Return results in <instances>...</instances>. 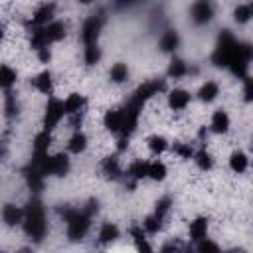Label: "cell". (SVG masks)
Returning a JSON list of instances; mask_svg holds the SVG:
<instances>
[{"label": "cell", "instance_id": "cell-1", "mask_svg": "<svg viewBox=\"0 0 253 253\" xmlns=\"http://www.w3.org/2000/svg\"><path fill=\"white\" fill-rule=\"evenodd\" d=\"M24 233L34 239V241H42L47 229L45 223V213H43V206L40 204V200H30L28 206L24 208V221H22Z\"/></svg>", "mask_w": 253, "mask_h": 253}, {"label": "cell", "instance_id": "cell-2", "mask_svg": "<svg viewBox=\"0 0 253 253\" xmlns=\"http://www.w3.org/2000/svg\"><path fill=\"white\" fill-rule=\"evenodd\" d=\"M91 215L87 210H65L63 219L67 223V237L71 241H79L87 235L91 227Z\"/></svg>", "mask_w": 253, "mask_h": 253}, {"label": "cell", "instance_id": "cell-3", "mask_svg": "<svg viewBox=\"0 0 253 253\" xmlns=\"http://www.w3.org/2000/svg\"><path fill=\"white\" fill-rule=\"evenodd\" d=\"M63 115H67L65 113V105H63V101H59V99H49L47 101V105H45V115H43V128L45 130H51V128H55V125L61 121V117Z\"/></svg>", "mask_w": 253, "mask_h": 253}, {"label": "cell", "instance_id": "cell-4", "mask_svg": "<svg viewBox=\"0 0 253 253\" xmlns=\"http://www.w3.org/2000/svg\"><path fill=\"white\" fill-rule=\"evenodd\" d=\"M164 89V81L160 79H152V81H146V83H142L134 93H132V97H130V103H134V105H138V107H142L152 95H156L158 91H162Z\"/></svg>", "mask_w": 253, "mask_h": 253}, {"label": "cell", "instance_id": "cell-5", "mask_svg": "<svg viewBox=\"0 0 253 253\" xmlns=\"http://www.w3.org/2000/svg\"><path fill=\"white\" fill-rule=\"evenodd\" d=\"M190 16H192V22L198 24V26L208 24L213 18V2L211 0H196L192 4Z\"/></svg>", "mask_w": 253, "mask_h": 253}, {"label": "cell", "instance_id": "cell-6", "mask_svg": "<svg viewBox=\"0 0 253 253\" xmlns=\"http://www.w3.org/2000/svg\"><path fill=\"white\" fill-rule=\"evenodd\" d=\"M101 28H103V16L97 14V16H91L85 20L83 28H81V40L85 45L89 43H97V38L101 34Z\"/></svg>", "mask_w": 253, "mask_h": 253}, {"label": "cell", "instance_id": "cell-7", "mask_svg": "<svg viewBox=\"0 0 253 253\" xmlns=\"http://www.w3.org/2000/svg\"><path fill=\"white\" fill-rule=\"evenodd\" d=\"M67 170H69V158L63 152H57V154L49 156L47 162H45V168H43L45 176L47 174H51V176H63V174H67Z\"/></svg>", "mask_w": 253, "mask_h": 253}, {"label": "cell", "instance_id": "cell-8", "mask_svg": "<svg viewBox=\"0 0 253 253\" xmlns=\"http://www.w3.org/2000/svg\"><path fill=\"white\" fill-rule=\"evenodd\" d=\"M53 12H55V6L49 2V4H42L36 12H34V16H32V20H30V24H32V28H38V26H45V24H49L51 20H53Z\"/></svg>", "mask_w": 253, "mask_h": 253}, {"label": "cell", "instance_id": "cell-9", "mask_svg": "<svg viewBox=\"0 0 253 253\" xmlns=\"http://www.w3.org/2000/svg\"><path fill=\"white\" fill-rule=\"evenodd\" d=\"M190 103V93L186 89H172L168 93V107L172 111H182Z\"/></svg>", "mask_w": 253, "mask_h": 253}, {"label": "cell", "instance_id": "cell-10", "mask_svg": "<svg viewBox=\"0 0 253 253\" xmlns=\"http://www.w3.org/2000/svg\"><path fill=\"white\" fill-rule=\"evenodd\" d=\"M24 176H26V182H28V186H30V190H34V192H40L42 188H43V172L38 168V166H34V164H30L26 170H24Z\"/></svg>", "mask_w": 253, "mask_h": 253}, {"label": "cell", "instance_id": "cell-11", "mask_svg": "<svg viewBox=\"0 0 253 253\" xmlns=\"http://www.w3.org/2000/svg\"><path fill=\"white\" fill-rule=\"evenodd\" d=\"M123 119H125L123 109H113V111H107L103 123H105V126H107V130H111V132H121V128H123Z\"/></svg>", "mask_w": 253, "mask_h": 253}, {"label": "cell", "instance_id": "cell-12", "mask_svg": "<svg viewBox=\"0 0 253 253\" xmlns=\"http://www.w3.org/2000/svg\"><path fill=\"white\" fill-rule=\"evenodd\" d=\"M211 130L217 132V134H225L229 130V115L223 111V109H217L213 115H211V123H210Z\"/></svg>", "mask_w": 253, "mask_h": 253}, {"label": "cell", "instance_id": "cell-13", "mask_svg": "<svg viewBox=\"0 0 253 253\" xmlns=\"http://www.w3.org/2000/svg\"><path fill=\"white\" fill-rule=\"evenodd\" d=\"M2 219H4V223L6 225H18V223H22L24 221V210H20V208H16L14 204H6L4 208H2Z\"/></svg>", "mask_w": 253, "mask_h": 253}, {"label": "cell", "instance_id": "cell-14", "mask_svg": "<svg viewBox=\"0 0 253 253\" xmlns=\"http://www.w3.org/2000/svg\"><path fill=\"white\" fill-rule=\"evenodd\" d=\"M43 32H45V38H47V43H53V42H59L65 38V26L61 22H49L43 26Z\"/></svg>", "mask_w": 253, "mask_h": 253}, {"label": "cell", "instance_id": "cell-15", "mask_svg": "<svg viewBox=\"0 0 253 253\" xmlns=\"http://www.w3.org/2000/svg\"><path fill=\"white\" fill-rule=\"evenodd\" d=\"M63 105H65V113L67 115H79L83 111V107H85V97L81 93H71L63 101Z\"/></svg>", "mask_w": 253, "mask_h": 253}, {"label": "cell", "instance_id": "cell-16", "mask_svg": "<svg viewBox=\"0 0 253 253\" xmlns=\"http://www.w3.org/2000/svg\"><path fill=\"white\" fill-rule=\"evenodd\" d=\"M32 85L40 91V93H43V95H49L51 93V89H53V81H51V73L49 71H42L40 75H36L34 79H32Z\"/></svg>", "mask_w": 253, "mask_h": 253}, {"label": "cell", "instance_id": "cell-17", "mask_svg": "<svg viewBox=\"0 0 253 253\" xmlns=\"http://www.w3.org/2000/svg\"><path fill=\"white\" fill-rule=\"evenodd\" d=\"M178 43H180V36H178L176 30H166L162 34L160 42H158V45H160L162 51H174L178 47Z\"/></svg>", "mask_w": 253, "mask_h": 253}, {"label": "cell", "instance_id": "cell-18", "mask_svg": "<svg viewBox=\"0 0 253 253\" xmlns=\"http://www.w3.org/2000/svg\"><path fill=\"white\" fill-rule=\"evenodd\" d=\"M217 95H219V85L215 81H206L198 91V99L204 103H211Z\"/></svg>", "mask_w": 253, "mask_h": 253}, {"label": "cell", "instance_id": "cell-19", "mask_svg": "<svg viewBox=\"0 0 253 253\" xmlns=\"http://www.w3.org/2000/svg\"><path fill=\"white\" fill-rule=\"evenodd\" d=\"M117 237H119V227H117L115 223L107 221V223L101 225V229H99V243H101V245H109V243H113Z\"/></svg>", "mask_w": 253, "mask_h": 253}, {"label": "cell", "instance_id": "cell-20", "mask_svg": "<svg viewBox=\"0 0 253 253\" xmlns=\"http://www.w3.org/2000/svg\"><path fill=\"white\" fill-rule=\"evenodd\" d=\"M247 164H249V158H247L245 152H241V150L231 152V156H229V168H231L235 174L245 172V170H247Z\"/></svg>", "mask_w": 253, "mask_h": 253}, {"label": "cell", "instance_id": "cell-21", "mask_svg": "<svg viewBox=\"0 0 253 253\" xmlns=\"http://www.w3.org/2000/svg\"><path fill=\"white\" fill-rule=\"evenodd\" d=\"M208 235V219L206 217H196L194 221H190V237L194 241H200Z\"/></svg>", "mask_w": 253, "mask_h": 253}, {"label": "cell", "instance_id": "cell-22", "mask_svg": "<svg viewBox=\"0 0 253 253\" xmlns=\"http://www.w3.org/2000/svg\"><path fill=\"white\" fill-rule=\"evenodd\" d=\"M130 235H132L134 245H136L138 251H150V249H152V247L148 245V241H146V231H144V227L132 225V227H130Z\"/></svg>", "mask_w": 253, "mask_h": 253}, {"label": "cell", "instance_id": "cell-23", "mask_svg": "<svg viewBox=\"0 0 253 253\" xmlns=\"http://www.w3.org/2000/svg\"><path fill=\"white\" fill-rule=\"evenodd\" d=\"M67 148H69V152H73V154H79V152H83L85 148H87V136L83 134V132H73L71 134V138H69V142H67Z\"/></svg>", "mask_w": 253, "mask_h": 253}, {"label": "cell", "instance_id": "cell-24", "mask_svg": "<svg viewBox=\"0 0 253 253\" xmlns=\"http://www.w3.org/2000/svg\"><path fill=\"white\" fill-rule=\"evenodd\" d=\"M148 178H152V180H156V182L164 180V178H166V164L160 162V160L148 162Z\"/></svg>", "mask_w": 253, "mask_h": 253}, {"label": "cell", "instance_id": "cell-25", "mask_svg": "<svg viewBox=\"0 0 253 253\" xmlns=\"http://www.w3.org/2000/svg\"><path fill=\"white\" fill-rule=\"evenodd\" d=\"M103 172H105L109 178H119V174H121L119 158H117V156H107V158L103 160Z\"/></svg>", "mask_w": 253, "mask_h": 253}, {"label": "cell", "instance_id": "cell-26", "mask_svg": "<svg viewBox=\"0 0 253 253\" xmlns=\"http://www.w3.org/2000/svg\"><path fill=\"white\" fill-rule=\"evenodd\" d=\"M186 73H188V65H186V61H182V59L174 57V59L170 61L168 75H170V77H174V79H180V77H184Z\"/></svg>", "mask_w": 253, "mask_h": 253}, {"label": "cell", "instance_id": "cell-27", "mask_svg": "<svg viewBox=\"0 0 253 253\" xmlns=\"http://www.w3.org/2000/svg\"><path fill=\"white\" fill-rule=\"evenodd\" d=\"M251 18H253V12H251V6H249V4H239V6L233 10V20H235L237 24H247Z\"/></svg>", "mask_w": 253, "mask_h": 253}, {"label": "cell", "instance_id": "cell-28", "mask_svg": "<svg viewBox=\"0 0 253 253\" xmlns=\"http://www.w3.org/2000/svg\"><path fill=\"white\" fill-rule=\"evenodd\" d=\"M148 148H150V152L152 154H162L166 148H168V140L164 138V136H160V134H154V136H150L148 138Z\"/></svg>", "mask_w": 253, "mask_h": 253}, {"label": "cell", "instance_id": "cell-29", "mask_svg": "<svg viewBox=\"0 0 253 253\" xmlns=\"http://www.w3.org/2000/svg\"><path fill=\"white\" fill-rule=\"evenodd\" d=\"M194 162L200 170H210L213 166V160H211V154L208 150H198L194 152Z\"/></svg>", "mask_w": 253, "mask_h": 253}, {"label": "cell", "instance_id": "cell-30", "mask_svg": "<svg viewBox=\"0 0 253 253\" xmlns=\"http://www.w3.org/2000/svg\"><path fill=\"white\" fill-rule=\"evenodd\" d=\"M142 227H144L146 233L154 235V233H158V231L162 229V217L156 215V213H152V215H148V217L142 221Z\"/></svg>", "mask_w": 253, "mask_h": 253}, {"label": "cell", "instance_id": "cell-31", "mask_svg": "<svg viewBox=\"0 0 253 253\" xmlns=\"http://www.w3.org/2000/svg\"><path fill=\"white\" fill-rule=\"evenodd\" d=\"M128 174H130L134 180H140V178H148V162H144V160H136L134 164H130V168H128Z\"/></svg>", "mask_w": 253, "mask_h": 253}, {"label": "cell", "instance_id": "cell-32", "mask_svg": "<svg viewBox=\"0 0 253 253\" xmlns=\"http://www.w3.org/2000/svg\"><path fill=\"white\" fill-rule=\"evenodd\" d=\"M111 79L115 81V83H123V81H126V77H128V67L125 65V63H115L113 67H111Z\"/></svg>", "mask_w": 253, "mask_h": 253}, {"label": "cell", "instance_id": "cell-33", "mask_svg": "<svg viewBox=\"0 0 253 253\" xmlns=\"http://www.w3.org/2000/svg\"><path fill=\"white\" fill-rule=\"evenodd\" d=\"M85 63L87 65H95V63H99V59H101V49L97 47V43H89V45H85Z\"/></svg>", "mask_w": 253, "mask_h": 253}, {"label": "cell", "instance_id": "cell-34", "mask_svg": "<svg viewBox=\"0 0 253 253\" xmlns=\"http://www.w3.org/2000/svg\"><path fill=\"white\" fill-rule=\"evenodd\" d=\"M0 83L2 87L8 91L14 83H16V71L10 67V65H2V75H0Z\"/></svg>", "mask_w": 253, "mask_h": 253}, {"label": "cell", "instance_id": "cell-35", "mask_svg": "<svg viewBox=\"0 0 253 253\" xmlns=\"http://www.w3.org/2000/svg\"><path fill=\"white\" fill-rule=\"evenodd\" d=\"M172 150H174L180 158H194V150H192V146L186 144V142H174Z\"/></svg>", "mask_w": 253, "mask_h": 253}, {"label": "cell", "instance_id": "cell-36", "mask_svg": "<svg viewBox=\"0 0 253 253\" xmlns=\"http://www.w3.org/2000/svg\"><path fill=\"white\" fill-rule=\"evenodd\" d=\"M170 204H172V200H170L168 196L160 198V200L156 202V210H154V213L160 215V217H164V215L168 213V210H170Z\"/></svg>", "mask_w": 253, "mask_h": 253}, {"label": "cell", "instance_id": "cell-37", "mask_svg": "<svg viewBox=\"0 0 253 253\" xmlns=\"http://www.w3.org/2000/svg\"><path fill=\"white\" fill-rule=\"evenodd\" d=\"M243 99L247 103H253V77H243Z\"/></svg>", "mask_w": 253, "mask_h": 253}, {"label": "cell", "instance_id": "cell-38", "mask_svg": "<svg viewBox=\"0 0 253 253\" xmlns=\"http://www.w3.org/2000/svg\"><path fill=\"white\" fill-rule=\"evenodd\" d=\"M16 109H18V105H16V99L8 93L6 95V101H4V111H6V117H12L14 113H16Z\"/></svg>", "mask_w": 253, "mask_h": 253}, {"label": "cell", "instance_id": "cell-39", "mask_svg": "<svg viewBox=\"0 0 253 253\" xmlns=\"http://www.w3.org/2000/svg\"><path fill=\"white\" fill-rule=\"evenodd\" d=\"M196 249H198V251H217L219 247H217L213 241H210L208 237H204V239H200V241H198Z\"/></svg>", "mask_w": 253, "mask_h": 253}, {"label": "cell", "instance_id": "cell-40", "mask_svg": "<svg viewBox=\"0 0 253 253\" xmlns=\"http://www.w3.org/2000/svg\"><path fill=\"white\" fill-rule=\"evenodd\" d=\"M38 57H40V61H43V63L49 61V57H51V55H49V49H47V47L38 49Z\"/></svg>", "mask_w": 253, "mask_h": 253}, {"label": "cell", "instance_id": "cell-41", "mask_svg": "<svg viewBox=\"0 0 253 253\" xmlns=\"http://www.w3.org/2000/svg\"><path fill=\"white\" fill-rule=\"evenodd\" d=\"M132 2H138V0H119V6H125V4H132Z\"/></svg>", "mask_w": 253, "mask_h": 253}, {"label": "cell", "instance_id": "cell-42", "mask_svg": "<svg viewBox=\"0 0 253 253\" xmlns=\"http://www.w3.org/2000/svg\"><path fill=\"white\" fill-rule=\"evenodd\" d=\"M79 4H91V2H95V0H77Z\"/></svg>", "mask_w": 253, "mask_h": 253}, {"label": "cell", "instance_id": "cell-43", "mask_svg": "<svg viewBox=\"0 0 253 253\" xmlns=\"http://www.w3.org/2000/svg\"><path fill=\"white\" fill-rule=\"evenodd\" d=\"M249 6H251V12H253V4H249Z\"/></svg>", "mask_w": 253, "mask_h": 253}]
</instances>
